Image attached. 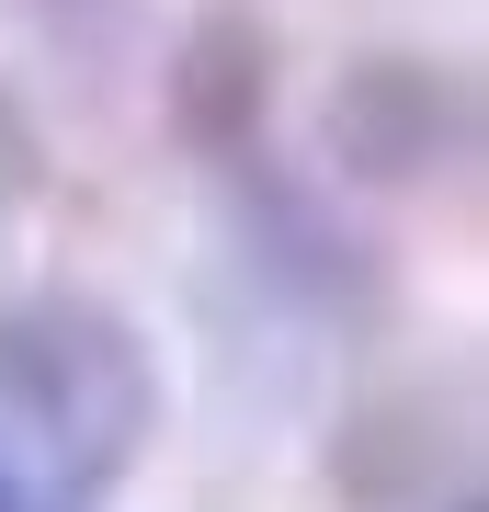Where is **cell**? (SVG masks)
<instances>
[{
  "instance_id": "6da1fadb",
  "label": "cell",
  "mask_w": 489,
  "mask_h": 512,
  "mask_svg": "<svg viewBox=\"0 0 489 512\" xmlns=\"http://www.w3.org/2000/svg\"><path fill=\"white\" fill-rule=\"evenodd\" d=\"M160 365L103 296L0 308V512H80L137 467Z\"/></svg>"
}]
</instances>
